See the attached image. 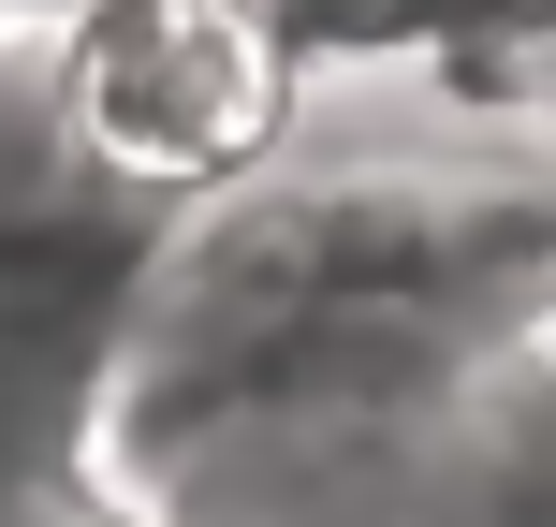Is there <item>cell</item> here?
Listing matches in <instances>:
<instances>
[{"label":"cell","mask_w":556,"mask_h":527,"mask_svg":"<svg viewBox=\"0 0 556 527\" xmlns=\"http://www.w3.org/2000/svg\"><path fill=\"white\" fill-rule=\"evenodd\" d=\"M88 366L103 337H59V323H0V513L74 454V411H88Z\"/></svg>","instance_id":"cell-3"},{"label":"cell","mask_w":556,"mask_h":527,"mask_svg":"<svg viewBox=\"0 0 556 527\" xmlns=\"http://www.w3.org/2000/svg\"><path fill=\"white\" fill-rule=\"evenodd\" d=\"M0 29H15V15H0Z\"/></svg>","instance_id":"cell-6"},{"label":"cell","mask_w":556,"mask_h":527,"mask_svg":"<svg viewBox=\"0 0 556 527\" xmlns=\"http://www.w3.org/2000/svg\"><path fill=\"white\" fill-rule=\"evenodd\" d=\"M0 527H162V513H147V499H117V484H88L74 454H59V469L29 484V499L0 513Z\"/></svg>","instance_id":"cell-4"},{"label":"cell","mask_w":556,"mask_h":527,"mask_svg":"<svg viewBox=\"0 0 556 527\" xmlns=\"http://www.w3.org/2000/svg\"><path fill=\"white\" fill-rule=\"evenodd\" d=\"M29 45H45V29H0V88H15V74H29Z\"/></svg>","instance_id":"cell-5"},{"label":"cell","mask_w":556,"mask_h":527,"mask_svg":"<svg viewBox=\"0 0 556 527\" xmlns=\"http://www.w3.org/2000/svg\"><path fill=\"white\" fill-rule=\"evenodd\" d=\"M556 337V176L513 147H337L147 250L74 469L162 527L454 499L469 425Z\"/></svg>","instance_id":"cell-1"},{"label":"cell","mask_w":556,"mask_h":527,"mask_svg":"<svg viewBox=\"0 0 556 527\" xmlns=\"http://www.w3.org/2000/svg\"><path fill=\"white\" fill-rule=\"evenodd\" d=\"M29 117L132 221H205L307 147V45L278 0H74L29 45Z\"/></svg>","instance_id":"cell-2"}]
</instances>
